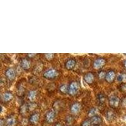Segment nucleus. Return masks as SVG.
<instances>
[{"mask_svg": "<svg viewBox=\"0 0 126 126\" xmlns=\"http://www.w3.org/2000/svg\"><path fill=\"white\" fill-rule=\"evenodd\" d=\"M79 90V84L76 81H72L68 86V93L73 96L77 93Z\"/></svg>", "mask_w": 126, "mask_h": 126, "instance_id": "2", "label": "nucleus"}, {"mask_svg": "<svg viewBox=\"0 0 126 126\" xmlns=\"http://www.w3.org/2000/svg\"><path fill=\"white\" fill-rule=\"evenodd\" d=\"M115 117V115L114 112L112 111V110H108L106 114H105V117H106L107 120L109 121V122L112 121L114 119Z\"/></svg>", "mask_w": 126, "mask_h": 126, "instance_id": "15", "label": "nucleus"}, {"mask_svg": "<svg viewBox=\"0 0 126 126\" xmlns=\"http://www.w3.org/2000/svg\"><path fill=\"white\" fill-rule=\"evenodd\" d=\"M76 61L75 59H69L65 63V67L67 70H71L76 66Z\"/></svg>", "mask_w": 126, "mask_h": 126, "instance_id": "9", "label": "nucleus"}, {"mask_svg": "<svg viewBox=\"0 0 126 126\" xmlns=\"http://www.w3.org/2000/svg\"><path fill=\"white\" fill-rule=\"evenodd\" d=\"M84 80L87 84H92L94 80V75L92 72L87 73L84 76Z\"/></svg>", "mask_w": 126, "mask_h": 126, "instance_id": "8", "label": "nucleus"}, {"mask_svg": "<svg viewBox=\"0 0 126 126\" xmlns=\"http://www.w3.org/2000/svg\"><path fill=\"white\" fill-rule=\"evenodd\" d=\"M56 116V112L54 110H49L46 115V120L48 123H51L54 121Z\"/></svg>", "mask_w": 126, "mask_h": 126, "instance_id": "6", "label": "nucleus"}, {"mask_svg": "<svg viewBox=\"0 0 126 126\" xmlns=\"http://www.w3.org/2000/svg\"><path fill=\"white\" fill-rule=\"evenodd\" d=\"M81 105L78 102H75L72 103L70 107V111L73 114H77L81 110Z\"/></svg>", "mask_w": 126, "mask_h": 126, "instance_id": "7", "label": "nucleus"}, {"mask_svg": "<svg viewBox=\"0 0 126 126\" xmlns=\"http://www.w3.org/2000/svg\"><path fill=\"white\" fill-rule=\"evenodd\" d=\"M59 90L63 93H68V86L65 84H63L59 87Z\"/></svg>", "mask_w": 126, "mask_h": 126, "instance_id": "18", "label": "nucleus"}, {"mask_svg": "<svg viewBox=\"0 0 126 126\" xmlns=\"http://www.w3.org/2000/svg\"><path fill=\"white\" fill-rule=\"evenodd\" d=\"M58 75V72L57 70L54 69H49L46 70L44 73L43 76L46 79H54Z\"/></svg>", "mask_w": 126, "mask_h": 126, "instance_id": "1", "label": "nucleus"}, {"mask_svg": "<svg viewBox=\"0 0 126 126\" xmlns=\"http://www.w3.org/2000/svg\"><path fill=\"white\" fill-rule=\"evenodd\" d=\"M115 78V73L114 71H110L107 73L105 79L108 83H112L114 81Z\"/></svg>", "mask_w": 126, "mask_h": 126, "instance_id": "10", "label": "nucleus"}, {"mask_svg": "<svg viewBox=\"0 0 126 126\" xmlns=\"http://www.w3.org/2000/svg\"><path fill=\"white\" fill-rule=\"evenodd\" d=\"M1 126H3V119H1Z\"/></svg>", "mask_w": 126, "mask_h": 126, "instance_id": "28", "label": "nucleus"}, {"mask_svg": "<svg viewBox=\"0 0 126 126\" xmlns=\"http://www.w3.org/2000/svg\"><path fill=\"white\" fill-rule=\"evenodd\" d=\"M44 56H45V57H46L47 60H51V59H52L54 58V54L49 53V54H46Z\"/></svg>", "mask_w": 126, "mask_h": 126, "instance_id": "23", "label": "nucleus"}, {"mask_svg": "<svg viewBox=\"0 0 126 126\" xmlns=\"http://www.w3.org/2000/svg\"><path fill=\"white\" fill-rule=\"evenodd\" d=\"M120 99L117 96H111L109 98V104L110 107L116 108L119 105Z\"/></svg>", "mask_w": 126, "mask_h": 126, "instance_id": "3", "label": "nucleus"}, {"mask_svg": "<svg viewBox=\"0 0 126 126\" xmlns=\"http://www.w3.org/2000/svg\"><path fill=\"white\" fill-rule=\"evenodd\" d=\"M123 64H124V67L126 69V59L124 61Z\"/></svg>", "mask_w": 126, "mask_h": 126, "instance_id": "27", "label": "nucleus"}, {"mask_svg": "<svg viewBox=\"0 0 126 126\" xmlns=\"http://www.w3.org/2000/svg\"><path fill=\"white\" fill-rule=\"evenodd\" d=\"M92 125L90 119H86L85 120L81 123V126H91Z\"/></svg>", "mask_w": 126, "mask_h": 126, "instance_id": "21", "label": "nucleus"}, {"mask_svg": "<svg viewBox=\"0 0 126 126\" xmlns=\"http://www.w3.org/2000/svg\"><path fill=\"white\" fill-rule=\"evenodd\" d=\"M124 76L122 75H119L117 77V80L119 81H121L123 80Z\"/></svg>", "mask_w": 126, "mask_h": 126, "instance_id": "25", "label": "nucleus"}, {"mask_svg": "<svg viewBox=\"0 0 126 126\" xmlns=\"http://www.w3.org/2000/svg\"><path fill=\"white\" fill-rule=\"evenodd\" d=\"M39 120V115L38 113H33L30 115L29 118V122L33 125H35L38 123Z\"/></svg>", "mask_w": 126, "mask_h": 126, "instance_id": "11", "label": "nucleus"}, {"mask_svg": "<svg viewBox=\"0 0 126 126\" xmlns=\"http://www.w3.org/2000/svg\"></svg>", "mask_w": 126, "mask_h": 126, "instance_id": "29", "label": "nucleus"}, {"mask_svg": "<svg viewBox=\"0 0 126 126\" xmlns=\"http://www.w3.org/2000/svg\"><path fill=\"white\" fill-rule=\"evenodd\" d=\"M27 109H28V107L25 105H22V106L21 107V108H20V112H21L22 114H25Z\"/></svg>", "mask_w": 126, "mask_h": 126, "instance_id": "22", "label": "nucleus"}, {"mask_svg": "<svg viewBox=\"0 0 126 126\" xmlns=\"http://www.w3.org/2000/svg\"><path fill=\"white\" fill-rule=\"evenodd\" d=\"M97 112H98V110L96 108H92V109H91L90 110H89L88 115L90 117H92L96 115Z\"/></svg>", "mask_w": 126, "mask_h": 126, "instance_id": "19", "label": "nucleus"}, {"mask_svg": "<svg viewBox=\"0 0 126 126\" xmlns=\"http://www.w3.org/2000/svg\"><path fill=\"white\" fill-rule=\"evenodd\" d=\"M27 96L29 100L33 102V101H34L36 98V96H37V92L35 90L29 91V93H28Z\"/></svg>", "mask_w": 126, "mask_h": 126, "instance_id": "16", "label": "nucleus"}, {"mask_svg": "<svg viewBox=\"0 0 126 126\" xmlns=\"http://www.w3.org/2000/svg\"><path fill=\"white\" fill-rule=\"evenodd\" d=\"M35 56V54H28V56H29L30 57H32L33 56Z\"/></svg>", "mask_w": 126, "mask_h": 126, "instance_id": "26", "label": "nucleus"}, {"mask_svg": "<svg viewBox=\"0 0 126 126\" xmlns=\"http://www.w3.org/2000/svg\"><path fill=\"white\" fill-rule=\"evenodd\" d=\"M90 120L92 124L94 126H99L102 122V118L98 116V115H95V116L92 117H91Z\"/></svg>", "mask_w": 126, "mask_h": 126, "instance_id": "14", "label": "nucleus"}, {"mask_svg": "<svg viewBox=\"0 0 126 126\" xmlns=\"http://www.w3.org/2000/svg\"><path fill=\"white\" fill-rule=\"evenodd\" d=\"M16 123V120L13 117H10L6 120V126H14Z\"/></svg>", "mask_w": 126, "mask_h": 126, "instance_id": "17", "label": "nucleus"}, {"mask_svg": "<svg viewBox=\"0 0 126 126\" xmlns=\"http://www.w3.org/2000/svg\"><path fill=\"white\" fill-rule=\"evenodd\" d=\"M106 73L104 71H99L98 74V78L100 80H103L104 79H105L106 77Z\"/></svg>", "mask_w": 126, "mask_h": 126, "instance_id": "20", "label": "nucleus"}, {"mask_svg": "<svg viewBox=\"0 0 126 126\" xmlns=\"http://www.w3.org/2000/svg\"><path fill=\"white\" fill-rule=\"evenodd\" d=\"M98 99L99 101H100V102H101V103H102V102H104L105 98H104V96H103V94H99L98 96Z\"/></svg>", "mask_w": 126, "mask_h": 126, "instance_id": "24", "label": "nucleus"}, {"mask_svg": "<svg viewBox=\"0 0 126 126\" xmlns=\"http://www.w3.org/2000/svg\"><path fill=\"white\" fill-rule=\"evenodd\" d=\"M4 75L9 80H13L16 76L15 70L12 67H9L4 72Z\"/></svg>", "mask_w": 126, "mask_h": 126, "instance_id": "5", "label": "nucleus"}, {"mask_svg": "<svg viewBox=\"0 0 126 126\" xmlns=\"http://www.w3.org/2000/svg\"><path fill=\"white\" fill-rule=\"evenodd\" d=\"M106 63V61L103 57H98L93 62V67L94 69H98L103 67Z\"/></svg>", "mask_w": 126, "mask_h": 126, "instance_id": "4", "label": "nucleus"}, {"mask_svg": "<svg viewBox=\"0 0 126 126\" xmlns=\"http://www.w3.org/2000/svg\"><path fill=\"white\" fill-rule=\"evenodd\" d=\"M20 65H21V67H22L23 69H25V70H29V69H30L31 64H30V62L27 59L23 58V59H22V60H21Z\"/></svg>", "mask_w": 126, "mask_h": 126, "instance_id": "12", "label": "nucleus"}, {"mask_svg": "<svg viewBox=\"0 0 126 126\" xmlns=\"http://www.w3.org/2000/svg\"><path fill=\"white\" fill-rule=\"evenodd\" d=\"M2 100L4 102H8L11 101L13 98V94L12 92H6L2 95Z\"/></svg>", "mask_w": 126, "mask_h": 126, "instance_id": "13", "label": "nucleus"}]
</instances>
